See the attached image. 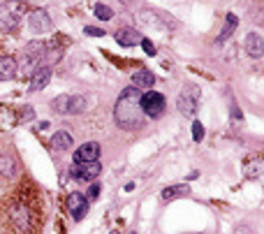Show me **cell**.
<instances>
[{
  "label": "cell",
  "mask_w": 264,
  "mask_h": 234,
  "mask_svg": "<svg viewBox=\"0 0 264 234\" xmlns=\"http://www.w3.org/2000/svg\"><path fill=\"white\" fill-rule=\"evenodd\" d=\"M17 77V60L10 56H0V81H10Z\"/></svg>",
  "instance_id": "cell-17"
},
{
  "label": "cell",
  "mask_w": 264,
  "mask_h": 234,
  "mask_svg": "<svg viewBox=\"0 0 264 234\" xmlns=\"http://www.w3.org/2000/svg\"><path fill=\"white\" fill-rule=\"evenodd\" d=\"M192 139H195V142H202V139H204V128H202L199 121L192 123Z\"/></svg>",
  "instance_id": "cell-24"
},
{
  "label": "cell",
  "mask_w": 264,
  "mask_h": 234,
  "mask_svg": "<svg viewBox=\"0 0 264 234\" xmlns=\"http://www.w3.org/2000/svg\"><path fill=\"white\" fill-rule=\"evenodd\" d=\"M51 109H54L56 114H67V109H70V95H58L51 102Z\"/></svg>",
  "instance_id": "cell-22"
},
{
  "label": "cell",
  "mask_w": 264,
  "mask_h": 234,
  "mask_svg": "<svg viewBox=\"0 0 264 234\" xmlns=\"http://www.w3.org/2000/svg\"><path fill=\"white\" fill-rule=\"evenodd\" d=\"M67 204H70V213H72L74 220H81L86 216V211H88V199L81 192H72L70 199H67Z\"/></svg>",
  "instance_id": "cell-11"
},
{
  "label": "cell",
  "mask_w": 264,
  "mask_h": 234,
  "mask_svg": "<svg viewBox=\"0 0 264 234\" xmlns=\"http://www.w3.org/2000/svg\"><path fill=\"white\" fill-rule=\"evenodd\" d=\"M243 44H246L248 56H252V58H262V54H264V37H262V33H250Z\"/></svg>",
  "instance_id": "cell-13"
},
{
  "label": "cell",
  "mask_w": 264,
  "mask_h": 234,
  "mask_svg": "<svg viewBox=\"0 0 264 234\" xmlns=\"http://www.w3.org/2000/svg\"><path fill=\"white\" fill-rule=\"evenodd\" d=\"M142 49H144L146 51V56H156V47H153V42H151V40H142Z\"/></svg>",
  "instance_id": "cell-28"
},
{
  "label": "cell",
  "mask_w": 264,
  "mask_h": 234,
  "mask_svg": "<svg viewBox=\"0 0 264 234\" xmlns=\"http://www.w3.org/2000/svg\"><path fill=\"white\" fill-rule=\"evenodd\" d=\"M190 192V186L188 183H179V186H167L162 190V199H176V197H183Z\"/></svg>",
  "instance_id": "cell-20"
},
{
  "label": "cell",
  "mask_w": 264,
  "mask_h": 234,
  "mask_svg": "<svg viewBox=\"0 0 264 234\" xmlns=\"http://www.w3.org/2000/svg\"><path fill=\"white\" fill-rule=\"evenodd\" d=\"M24 14H26V3L24 0H7V3L0 5V26L7 28V30L17 28Z\"/></svg>",
  "instance_id": "cell-4"
},
{
  "label": "cell",
  "mask_w": 264,
  "mask_h": 234,
  "mask_svg": "<svg viewBox=\"0 0 264 234\" xmlns=\"http://www.w3.org/2000/svg\"><path fill=\"white\" fill-rule=\"evenodd\" d=\"M139 100H142V90L135 88V86H127V88L120 90L114 107V121L120 130H139L144 126L146 116L139 107Z\"/></svg>",
  "instance_id": "cell-1"
},
{
  "label": "cell",
  "mask_w": 264,
  "mask_h": 234,
  "mask_svg": "<svg viewBox=\"0 0 264 234\" xmlns=\"http://www.w3.org/2000/svg\"><path fill=\"white\" fill-rule=\"evenodd\" d=\"M102 172V167H100V162L97 160H93V162H84V165H77V167L72 169V176L77 181H93V179H97V174Z\"/></svg>",
  "instance_id": "cell-9"
},
{
  "label": "cell",
  "mask_w": 264,
  "mask_h": 234,
  "mask_svg": "<svg viewBox=\"0 0 264 234\" xmlns=\"http://www.w3.org/2000/svg\"><path fill=\"white\" fill-rule=\"evenodd\" d=\"M236 26H239V19H236V14H227V19H225V28H222V33L216 37V44L227 42L229 35L236 30Z\"/></svg>",
  "instance_id": "cell-19"
},
{
  "label": "cell",
  "mask_w": 264,
  "mask_h": 234,
  "mask_svg": "<svg viewBox=\"0 0 264 234\" xmlns=\"http://www.w3.org/2000/svg\"><path fill=\"white\" fill-rule=\"evenodd\" d=\"M19 174V162L10 153H0V176L5 179H14Z\"/></svg>",
  "instance_id": "cell-14"
},
{
  "label": "cell",
  "mask_w": 264,
  "mask_h": 234,
  "mask_svg": "<svg viewBox=\"0 0 264 234\" xmlns=\"http://www.w3.org/2000/svg\"><path fill=\"white\" fill-rule=\"evenodd\" d=\"M84 33H86L88 37H102V35H104V30H102V28H93V26H86Z\"/></svg>",
  "instance_id": "cell-27"
},
{
  "label": "cell",
  "mask_w": 264,
  "mask_h": 234,
  "mask_svg": "<svg viewBox=\"0 0 264 234\" xmlns=\"http://www.w3.org/2000/svg\"><path fill=\"white\" fill-rule=\"evenodd\" d=\"M100 156V144L97 142H86L81 144L77 151H74V162L77 165H84V162H93Z\"/></svg>",
  "instance_id": "cell-10"
},
{
  "label": "cell",
  "mask_w": 264,
  "mask_h": 234,
  "mask_svg": "<svg viewBox=\"0 0 264 234\" xmlns=\"http://www.w3.org/2000/svg\"><path fill=\"white\" fill-rule=\"evenodd\" d=\"M199 100H202V90L197 86H186V88L179 93V100H176V107L183 116L192 119L199 109Z\"/></svg>",
  "instance_id": "cell-6"
},
{
  "label": "cell",
  "mask_w": 264,
  "mask_h": 234,
  "mask_svg": "<svg viewBox=\"0 0 264 234\" xmlns=\"http://www.w3.org/2000/svg\"><path fill=\"white\" fill-rule=\"evenodd\" d=\"M93 14H95L100 21H109V19L114 17V10H111V7H107V5H102V3H97V5L93 7Z\"/></svg>",
  "instance_id": "cell-23"
},
{
  "label": "cell",
  "mask_w": 264,
  "mask_h": 234,
  "mask_svg": "<svg viewBox=\"0 0 264 234\" xmlns=\"http://www.w3.org/2000/svg\"><path fill=\"white\" fill-rule=\"evenodd\" d=\"M30 21V30L35 33V35H42V33H49L51 30V26H54V21H51V17H49L44 10H35V12L28 17Z\"/></svg>",
  "instance_id": "cell-8"
},
{
  "label": "cell",
  "mask_w": 264,
  "mask_h": 234,
  "mask_svg": "<svg viewBox=\"0 0 264 234\" xmlns=\"http://www.w3.org/2000/svg\"><path fill=\"white\" fill-rule=\"evenodd\" d=\"M72 142H74V137L67 130H58V132H54V137H51V146H54L56 151L72 149Z\"/></svg>",
  "instance_id": "cell-18"
},
{
  "label": "cell",
  "mask_w": 264,
  "mask_h": 234,
  "mask_svg": "<svg viewBox=\"0 0 264 234\" xmlns=\"http://www.w3.org/2000/svg\"><path fill=\"white\" fill-rule=\"evenodd\" d=\"M88 109V100L84 95H70V109H67V114H81Z\"/></svg>",
  "instance_id": "cell-21"
},
{
  "label": "cell",
  "mask_w": 264,
  "mask_h": 234,
  "mask_svg": "<svg viewBox=\"0 0 264 234\" xmlns=\"http://www.w3.org/2000/svg\"><path fill=\"white\" fill-rule=\"evenodd\" d=\"M51 81V67H40L33 77H30V90H42L47 88V84Z\"/></svg>",
  "instance_id": "cell-16"
},
{
  "label": "cell",
  "mask_w": 264,
  "mask_h": 234,
  "mask_svg": "<svg viewBox=\"0 0 264 234\" xmlns=\"http://www.w3.org/2000/svg\"><path fill=\"white\" fill-rule=\"evenodd\" d=\"M100 190H102V188L97 186V183H93V186H90V188H88V192H86L84 197H86V199H88V202H95V199H97V197H100Z\"/></svg>",
  "instance_id": "cell-25"
},
{
  "label": "cell",
  "mask_w": 264,
  "mask_h": 234,
  "mask_svg": "<svg viewBox=\"0 0 264 234\" xmlns=\"http://www.w3.org/2000/svg\"><path fill=\"white\" fill-rule=\"evenodd\" d=\"M139 107H142L144 116H149V119H160V116L165 114V109H167V100H165V95H162V93L146 90V93H142Z\"/></svg>",
  "instance_id": "cell-5"
},
{
  "label": "cell",
  "mask_w": 264,
  "mask_h": 234,
  "mask_svg": "<svg viewBox=\"0 0 264 234\" xmlns=\"http://www.w3.org/2000/svg\"><path fill=\"white\" fill-rule=\"evenodd\" d=\"M234 234H252V229H248V227H236Z\"/></svg>",
  "instance_id": "cell-29"
},
{
  "label": "cell",
  "mask_w": 264,
  "mask_h": 234,
  "mask_svg": "<svg viewBox=\"0 0 264 234\" xmlns=\"http://www.w3.org/2000/svg\"><path fill=\"white\" fill-rule=\"evenodd\" d=\"M7 218L17 234H33V209L26 202H14L7 211Z\"/></svg>",
  "instance_id": "cell-3"
},
{
  "label": "cell",
  "mask_w": 264,
  "mask_h": 234,
  "mask_svg": "<svg viewBox=\"0 0 264 234\" xmlns=\"http://www.w3.org/2000/svg\"><path fill=\"white\" fill-rule=\"evenodd\" d=\"M135 21H137L139 26H149V28H153V30H165V28H169L167 21H172V19H169L167 14H162V12H158V10L146 5L135 14Z\"/></svg>",
  "instance_id": "cell-7"
},
{
  "label": "cell",
  "mask_w": 264,
  "mask_h": 234,
  "mask_svg": "<svg viewBox=\"0 0 264 234\" xmlns=\"http://www.w3.org/2000/svg\"><path fill=\"white\" fill-rule=\"evenodd\" d=\"M259 172H262V160H255L252 162V167L248 169V176H250V179H257Z\"/></svg>",
  "instance_id": "cell-26"
},
{
  "label": "cell",
  "mask_w": 264,
  "mask_h": 234,
  "mask_svg": "<svg viewBox=\"0 0 264 234\" xmlns=\"http://www.w3.org/2000/svg\"><path fill=\"white\" fill-rule=\"evenodd\" d=\"M47 60V44L44 42H30L24 49L21 58L17 60V74H24V77H33V74L44 65Z\"/></svg>",
  "instance_id": "cell-2"
},
{
  "label": "cell",
  "mask_w": 264,
  "mask_h": 234,
  "mask_svg": "<svg viewBox=\"0 0 264 234\" xmlns=\"http://www.w3.org/2000/svg\"><path fill=\"white\" fill-rule=\"evenodd\" d=\"M120 5H125V7H132V5H137V0H118Z\"/></svg>",
  "instance_id": "cell-30"
},
{
  "label": "cell",
  "mask_w": 264,
  "mask_h": 234,
  "mask_svg": "<svg viewBox=\"0 0 264 234\" xmlns=\"http://www.w3.org/2000/svg\"><path fill=\"white\" fill-rule=\"evenodd\" d=\"M132 86L139 90H151L156 86V74L151 72V70H137V72L132 74Z\"/></svg>",
  "instance_id": "cell-12"
},
{
  "label": "cell",
  "mask_w": 264,
  "mask_h": 234,
  "mask_svg": "<svg viewBox=\"0 0 264 234\" xmlns=\"http://www.w3.org/2000/svg\"><path fill=\"white\" fill-rule=\"evenodd\" d=\"M114 37H116V42H118L120 47H135V44L142 42V35H139L135 28H120Z\"/></svg>",
  "instance_id": "cell-15"
},
{
  "label": "cell",
  "mask_w": 264,
  "mask_h": 234,
  "mask_svg": "<svg viewBox=\"0 0 264 234\" xmlns=\"http://www.w3.org/2000/svg\"><path fill=\"white\" fill-rule=\"evenodd\" d=\"M232 116H234V121H241V111L236 107H232Z\"/></svg>",
  "instance_id": "cell-31"
}]
</instances>
